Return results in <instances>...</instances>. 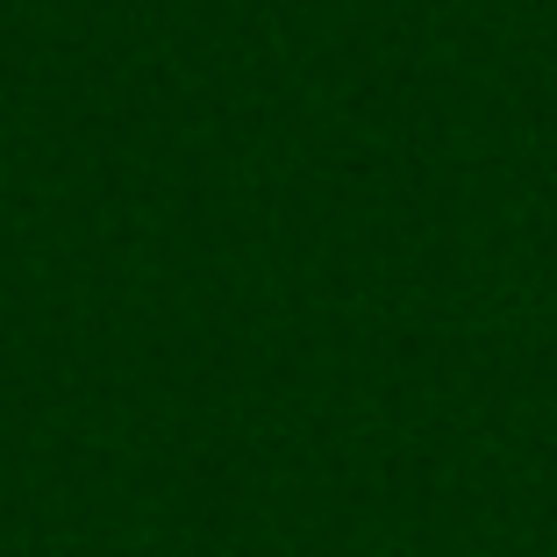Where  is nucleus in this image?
<instances>
[]
</instances>
